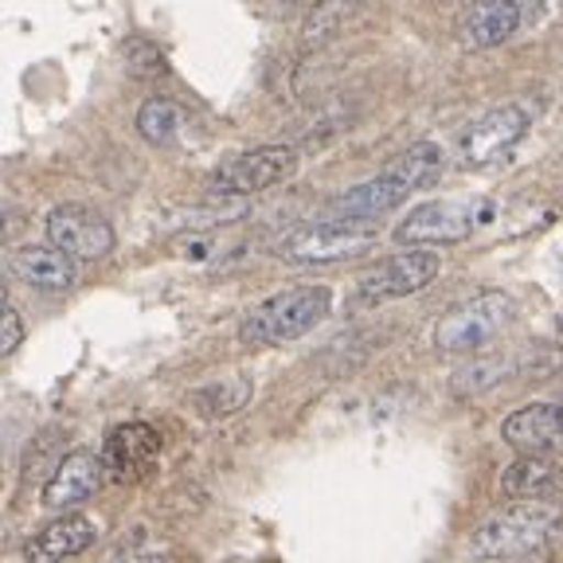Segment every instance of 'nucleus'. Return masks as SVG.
Here are the masks:
<instances>
[{
    "mask_svg": "<svg viewBox=\"0 0 563 563\" xmlns=\"http://www.w3.org/2000/svg\"><path fill=\"white\" fill-rule=\"evenodd\" d=\"M485 203L474 200H431L419 203L396 223V243L404 246H450L474 235V228L482 223Z\"/></svg>",
    "mask_w": 563,
    "mask_h": 563,
    "instance_id": "nucleus-6",
    "label": "nucleus"
},
{
    "mask_svg": "<svg viewBox=\"0 0 563 563\" xmlns=\"http://www.w3.org/2000/svg\"><path fill=\"white\" fill-rule=\"evenodd\" d=\"M20 341H24V321H20L16 309L4 301V306H0V356H12V352L20 349Z\"/></svg>",
    "mask_w": 563,
    "mask_h": 563,
    "instance_id": "nucleus-20",
    "label": "nucleus"
},
{
    "mask_svg": "<svg viewBox=\"0 0 563 563\" xmlns=\"http://www.w3.org/2000/svg\"><path fill=\"white\" fill-rule=\"evenodd\" d=\"M298 173V150L290 145H263V150H246L239 157L223 161L211 176V192L216 196H255L274 185H286Z\"/></svg>",
    "mask_w": 563,
    "mask_h": 563,
    "instance_id": "nucleus-8",
    "label": "nucleus"
},
{
    "mask_svg": "<svg viewBox=\"0 0 563 563\" xmlns=\"http://www.w3.org/2000/svg\"><path fill=\"white\" fill-rule=\"evenodd\" d=\"M180 125H185V114H180V106L168 102V98H150V102L137 110V130L150 145H173Z\"/></svg>",
    "mask_w": 563,
    "mask_h": 563,
    "instance_id": "nucleus-19",
    "label": "nucleus"
},
{
    "mask_svg": "<svg viewBox=\"0 0 563 563\" xmlns=\"http://www.w3.org/2000/svg\"><path fill=\"white\" fill-rule=\"evenodd\" d=\"M442 161L446 157H442V150L434 141H415L411 150H404L399 157L387 161L372 180L336 196L329 203V216H336V220H376L384 211L411 200V192L431 185L434 176L442 173Z\"/></svg>",
    "mask_w": 563,
    "mask_h": 563,
    "instance_id": "nucleus-1",
    "label": "nucleus"
},
{
    "mask_svg": "<svg viewBox=\"0 0 563 563\" xmlns=\"http://www.w3.org/2000/svg\"><path fill=\"white\" fill-rule=\"evenodd\" d=\"M12 274L35 290H70L75 282H79V263L70 255H63L59 246L52 243H27L20 246L16 255H12Z\"/></svg>",
    "mask_w": 563,
    "mask_h": 563,
    "instance_id": "nucleus-15",
    "label": "nucleus"
},
{
    "mask_svg": "<svg viewBox=\"0 0 563 563\" xmlns=\"http://www.w3.org/2000/svg\"><path fill=\"white\" fill-rule=\"evenodd\" d=\"M376 243H379V231L372 220H336V216H325V220L301 223V228L286 231L278 239V258L301 266L344 263V258L368 255Z\"/></svg>",
    "mask_w": 563,
    "mask_h": 563,
    "instance_id": "nucleus-4",
    "label": "nucleus"
},
{
    "mask_svg": "<svg viewBox=\"0 0 563 563\" xmlns=\"http://www.w3.org/2000/svg\"><path fill=\"white\" fill-rule=\"evenodd\" d=\"M528 133V110L517 102L493 106L489 114H482L477 122L466 125L462 141H457V161L466 168H485L497 165L501 157H509L520 145V137Z\"/></svg>",
    "mask_w": 563,
    "mask_h": 563,
    "instance_id": "nucleus-9",
    "label": "nucleus"
},
{
    "mask_svg": "<svg viewBox=\"0 0 563 563\" xmlns=\"http://www.w3.org/2000/svg\"><path fill=\"white\" fill-rule=\"evenodd\" d=\"M106 470L102 457L90 454V450H70L67 457H59L55 474L44 482V505L47 509H75V505H87L90 497L102 485Z\"/></svg>",
    "mask_w": 563,
    "mask_h": 563,
    "instance_id": "nucleus-13",
    "label": "nucleus"
},
{
    "mask_svg": "<svg viewBox=\"0 0 563 563\" xmlns=\"http://www.w3.org/2000/svg\"><path fill=\"white\" fill-rule=\"evenodd\" d=\"M497 485L509 501H548L563 493V466L555 457H520L505 470Z\"/></svg>",
    "mask_w": 563,
    "mask_h": 563,
    "instance_id": "nucleus-17",
    "label": "nucleus"
},
{
    "mask_svg": "<svg viewBox=\"0 0 563 563\" xmlns=\"http://www.w3.org/2000/svg\"><path fill=\"white\" fill-rule=\"evenodd\" d=\"M563 528V512L548 501H512L509 509L493 512L474 537L470 552L477 560H525L544 552Z\"/></svg>",
    "mask_w": 563,
    "mask_h": 563,
    "instance_id": "nucleus-2",
    "label": "nucleus"
},
{
    "mask_svg": "<svg viewBox=\"0 0 563 563\" xmlns=\"http://www.w3.org/2000/svg\"><path fill=\"white\" fill-rule=\"evenodd\" d=\"M98 540V520L87 517V512H67V517L52 520L35 532L24 544V560L27 563H63L70 555L87 552Z\"/></svg>",
    "mask_w": 563,
    "mask_h": 563,
    "instance_id": "nucleus-14",
    "label": "nucleus"
},
{
    "mask_svg": "<svg viewBox=\"0 0 563 563\" xmlns=\"http://www.w3.org/2000/svg\"><path fill=\"white\" fill-rule=\"evenodd\" d=\"M161 431L150 427V422H122L114 431L106 434L102 450V470L110 482L118 485H137L157 470V457H161Z\"/></svg>",
    "mask_w": 563,
    "mask_h": 563,
    "instance_id": "nucleus-11",
    "label": "nucleus"
},
{
    "mask_svg": "<svg viewBox=\"0 0 563 563\" xmlns=\"http://www.w3.org/2000/svg\"><path fill=\"white\" fill-rule=\"evenodd\" d=\"M251 396H255L251 379H216V384L200 387L192 399L208 419H228V415L243 411Z\"/></svg>",
    "mask_w": 563,
    "mask_h": 563,
    "instance_id": "nucleus-18",
    "label": "nucleus"
},
{
    "mask_svg": "<svg viewBox=\"0 0 563 563\" xmlns=\"http://www.w3.org/2000/svg\"><path fill=\"white\" fill-rule=\"evenodd\" d=\"M520 27V4L517 0H474L462 16V44L485 52V47H501L512 40Z\"/></svg>",
    "mask_w": 563,
    "mask_h": 563,
    "instance_id": "nucleus-16",
    "label": "nucleus"
},
{
    "mask_svg": "<svg viewBox=\"0 0 563 563\" xmlns=\"http://www.w3.org/2000/svg\"><path fill=\"white\" fill-rule=\"evenodd\" d=\"M442 271V258L427 246H407L399 255L384 258L379 266H372L361 282H356V301L361 306H379V301L411 298V294L427 290Z\"/></svg>",
    "mask_w": 563,
    "mask_h": 563,
    "instance_id": "nucleus-7",
    "label": "nucleus"
},
{
    "mask_svg": "<svg viewBox=\"0 0 563 563\" xmlns=\"http://www.w3.org/2000/svg\"><path fill=\"white\" fill-rule=\"evenodd\" d=\"M517 306L505 290H482L474 298L457 301L450 313H442V321L434 325V344L446 356H470L482 352L485 344H493L505 329L512 325Z\"/></svg>",
    "mask_w": 563,
    "mask_h": 563,
    "instance_id": "nucleus-5",
    "label": "nucleus"
},
{
    "mask_svg": "<svg viewBox=\"0 0 563 563\" xmlns=\"http://www.w3.org/2000/svg\"><path fill=\"white\" fill-rule=\"evenodd\" d=\"M501 439L520 457L563 454V404H528L501 422Z\"/></svg>",
    "mask_w": 563,
    "mask_h": 563,
    "instance_id": "nucleus-12",
    "label": "nucleus"
},
{
    "mask_svg": "<svg viewBox=\"0 0 563 563\" xmlns=\"http://www.w3.org/2000/svg\"><path fill=\"white\" fill-rule=\"evenodd\" d=\"M47 243L59 246L75 263H98L114 251V228L87 203H59L47 211Z\"/></svg>",
    "mask_w": 563,
    "mask_h": 563,
    "instance_id": "nucleus-10",
    "label": "nucleus"
},
{
    "mask_svg": "<svg viewBox=\"0 0 563 563\" xmlns=\"http://www.w3.org/2000/svg\"><path fill=\"white\" fill-rule=\"evenodd\" d=\"M333 309L329 286H290L255 306L239 325V341L246 344H286L313 333Z\"/></svg>",
    "mask_w": 563,
    "mask_h": 563,
    "instance_id": "nucleus-3",
    "label": "nucleus"
}]
</instances>
